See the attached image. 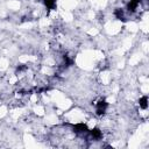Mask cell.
Wrapping results in <instances>:
<instances>
[{
  "label": "cell",
  "mask_w": 149,
  "mask_h": 149,
  "mask_svg": "<svg viewBox=\"0 0 149 149\" xmlns=\"http://www.w3.org/2000/svg\"><path fill=\"white\" fill-rule=\"evenodd\" d=\"M107 106H108L107 101H106L105 99H100V100L97 102V105H95V107H97V114H98V115H102V114L105 113Z\"/></svg>",
  "instance_id": "obj_1"
},
{
  "label": "cell",
  "mask_w": 149,
  "mask_h": 149,
  "mask_svg": "<svg viewBox=\"0 0 149 149\" xmlns=\"http://www.w3.org/2000/svg\"><path fill=\"white\" fill-rule=\"evenodd\" d=\"M88 133H90V135H91L93 139H97V140L101 139V136H102V134H101V130H100L99 128H93V129L88 130Z\"/></svg>",
  "instance_id": "obj_3"
},
{
  "label": "cell",
  "mask_w": 149,
  "mask_h": 149,
  "mask_svg": "<svg viewBox=\"0 0 149 149\" xmlns=\"http://www.w3.org/2000/svg\"><path fill=\"white\" fill-rule=\"evenodd\" d=\"M73 132H76V133H87L88 128L84 123H77V125L73 126Z\"/></svg>",
  "instance_id": "obj_2"
},
{
  "label": "cell",
  "mask_w": 149,
  "mask_h": 149,
  "mask_svg": "<svg viewBox=\"0 0 149 149\" xmlns=\"http://www.w3.org/2000/svg\"><path fill=\"white\" fill-rule=\"evenodd\" d=\"M130 1H133V2H135V3H137V5L141 2V0H130Z\"/></svg>",
  "instance_id": "obj_10"
},
{
  "label": "cell",
  "mask_w": 149,
  "mask_h": 149,
  "mask_svg": "<svg viewBox=\"0 0 149 149\" xmlns=\"http://www.w3.org/2000/svg\"><path fill=\"white\" fill-rule=\"evenodd\" d=\"M137 6H139L137 3L133 2V1H129V2H128V5H127V9H128L129 12H132V13H133V12H135V10H136Z\"/></svg>",
  "instance_id": "obj_7"
},
{
  "label": "cell",
  "mask_w": 149,
  "mask_h": 149,
  "mask_svg": "<svg viewBox=\"0 0 149 149\" xmlns=\"http://www.w3.org/2000/svg\"><path fill=\"white\" fill-rule=\"evenodd\" d=\"M43 2L45 5L47 9H49V10H52L56 8V0H43Z\"/></svg>",
  "instance_id": "obj_5"
},
{
  "label": "cell",
  "mask_w": 149,
  "mask_h": 149,
  "mask_svg": "<svg viewBox=\"0 0 149 149\" xmlns=\"http://www.w3.org/2000/svg\"><path fill=\"white\" fill-rule=\"evenodd\" d=\"M114 15H115V17L118 19V20H125V16H123V10L122 9H120V8H116L115 10H114Z\"/></svg>",
  "instance_id": "obj_6"
},
{
  "label": "cell",
  "mask_w": 149,
  "mask_h": 149,
  "mask_svg": "<svg viewBox=\"0 0 149 149\" xmlns=\"http://www.w3.org/2000/svg\"><path fill=\"white\" fill-rule=\"evenodd\" d=\"M64 62H65V65H66V66H70V65H72V63H73V61L70 59L68 56H64Z\"/></svg>",
  "instance_id": "obj_8"
},
{
  "label": "cell",
  "mask_w": 149,
  "mask_h": 149,
  "mask_svg": "<svg viewBox=\"0 0 149 149\" xmlns=\"http://www.w3.org/2000/svg\"><path fill=\"white\" fill-rule=\"evenodd\" d=\"M26 69H27V66H26V65H21V66H19V68H17V70H19V71H22V70H26Z\"/></svg>",
  "instance_id": "obj_9"
},
{
  "label": "cell",
  "mask_w": 149,
  "mask_h": 149,
  "mask_svg": "<svg viewBox=\"0 0 149 149\" xmlns=\"http://www.w3.org/2000/svg\"><path fill=\"white\" fill-rule=\"evenodd\" d=\"M139 105H140V107H141L142 109H147V107H148V97H147V95L141 97V98L139 99Z\"/></svg>",
  "instance_id": "obj_4"
}]
</instances>
